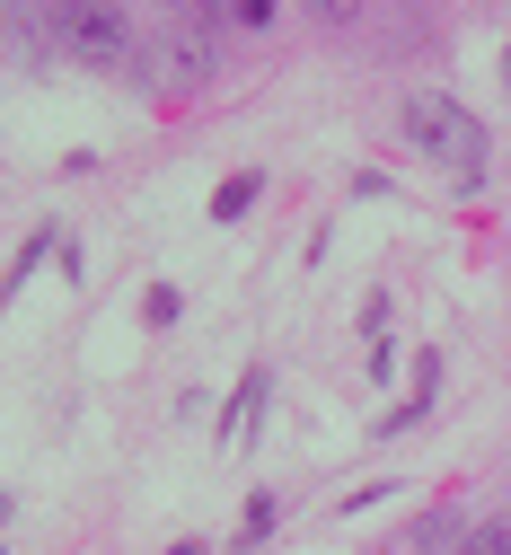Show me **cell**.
<instances>
[{
	"label": "cell",
	"instance_id": "1",
	"mask_svg": "<svg viewBox=\"0 0 511 555\" xmlns=\"http://www.w3.org/2000/svg\"><path fill=\"white\" fill-rule=\"evenodd\" d=\"M406 142L442 168L450 185H476L485 177V159H494V142H485V124L459 106V98H442V89H414L406 98Z\"/></svg>",
	"mask_w": 511,
	"mask_h": 555
},
{
	"label": "cell",
	"instance_id": "2",
	"mask_svg": "<svg viewBox=\"0 0 511 555\" xmlns=\"http://www.w3.org/2000/svg\"><path fill=\"white\" fill-rule=\"evenodd\" d=\"M53 27L80 62H106V72H132V18L124 0H53Z\"/></svg>",
	"mask_w": 511,
	"mask_h": 555
},
{
	"label": "cell",
	"instance_id": "3",
	"mask_svg": "<svg viewBox=\"0 0 511 555\" xmlns=\"http://www.w3.org/2000/svg\"><path fill=\"white\" fill-rule=\"evenodd\" d=\"M459 538H468V529H459V520H450V512H423V520H414V538H406V546H414V555H442V546H459Z\"/></svg>",
	"mask_w": 511,
	"mask_h": 555
},
{
	"label": "cell",
	"instance_id": "4",
	"mask_svg": "<svg viewBox=\"0 0 511 555\" xmlns=\"http://www.w3.org/2000/svg\"><path fill=\"white\" fill-rule=\"evenodd\" d=\"M459 555H511V512H494V520H476V529L459 538Z\"/></svg>",
	"mask_w": 511,
	"mask_h": 555
},
{
	"label": "cell",
	"instance_id": "5",
	"mask_svg": "<svg viewBox=\"0 0 511 555\" xmlns=\"http://www.w3.org/2000/svg\"><path fill=\"white\" fill-rule=\"evenodd\" d=\"M247 203H256V168H239V177H230L221 194H212V221H239Z\"/></svg>",
	"mask_w": 511,
	"mask_h": 555
},
{
	"label": "cell",
	"instance_id": "6",
	"mask_svg": "<svg viewBox=\"0 0 511 555\" xmlns=\"http://www.w3.org/2000/svg\"><path fill=\"white\" fill-rule=\"evenodd\" d=\"M256 405H265V371H247V379H239V414H230V441H247V433H256Z\"/></svg>",
	"mask_w": 511,
	"mask_h": 555
},
{
	"label": "cell",
	"instance_id": "7",
	"mask_svg": "<svg viewBox=\"0 0 511 555\" xmlns=\"http://www.w3.org/2000/svg\"><path fill=\"white\" fill-rule=\"evenodd\" d=\"M221 10H230L239 27H273V0H221Z\"/></svg>",
	"mask_w": 511,
	"mask_h": 555
},
{
	"label": "cell",
	"instance_id": "8",
	"mask_svg": "<svg viewBox=\"0 0 511 555\" xmlns=\"http://www.w3.org/2000/svg\"><path fill=\"white\" fill-rule=\"evenodd\" d=\"M318 18H361V0H309Z\"/></svg>",
	"mask_w": 511,
	"mask_h": 555
},
{
	"label": "cell",
	"instance_id": "9",
	"mask_svg": "<svg viewBox=\"0 0 511 555\" xmlns=\"http://www.w3.org/2000/svg\"><path fill=\"white\" fill-rule=\"evenodd\" d=\"M168 555H212V546H203V538H177V546H168Z\"/></svg>",
	"mask_w": 511,
	"mask_h": 555
},
{
	"label": "cell",
	"instance_id": "10",
	"mask_svg": "<svg viewBox=\"0 0 511 555\" xmlns=\"http://www.w3.org/2000/svg\"><path fill=\"white\" fill-rule=\"evenodd\" d=\"M168 10H212V0H168Z\"/></svg>",
	"mask_w": 511,
	"mask_h": 555
},
{
	"label": "cell",
	"instance_id": "11",
	"mask_svg": "<svg viewBox=\"0 0 511 555\" xmlns=\"http://www.w3.org/2000/svg\"><path fill=\"white\" fill-rule=\"evenodd\" d=\"M0 529H10V494H0Z\"/></svg>",
	"mask_w": 511,
	"mask_h": 555
},
{
	"label": "cell",
	"instance_id": "12",
	"mask_svg": "<svg viewBox=\"0 0 511 555\" xmlns=\"http://www.w3.org/2000/svg\"><path fill=\"white\" fill-rule=\"evenodd\" d=\"M502 80H511V53H502Z\"/></svg>",
	"mask_w": 511,
	"mask_h": 555
}]
</instances>
